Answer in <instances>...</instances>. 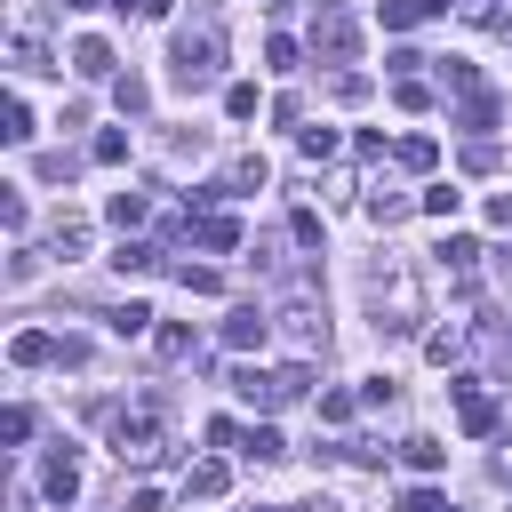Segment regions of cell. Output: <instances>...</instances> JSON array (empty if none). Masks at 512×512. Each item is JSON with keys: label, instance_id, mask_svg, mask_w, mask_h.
Returning <instances> with one entry per match:
<instances>
[{"label": "cell", "instance_id": "obj_37", "mask_svg": "<svg viewBox=\"0 0 512 512\" xmlns=\"http://www.w3.org/2000/svg\"><path fill=\"white\" fill-rule=\"evenodd\" d=\"M400 216H408L400 192H368V224H400Z\"/></svg>", "mask_w": 512, "mask_h": 512}, {"label": "cell", "instance_id": "obj_26", "mask_svg": "<svg viewBox=\"0 0 512 512\" xmlns=\"http://www.w3.org/2000/svg\"><path fill=\"white\" fill-rule=\"evenodd\" d=\"M152 264H160L152 240H120V248H112V272H152Z\"/></svg>", "mask_w": 512, "mask_h": 512}, {"label": "cell", "instance_id": "obj_39", "mask_svg": "<svg viewBox=\"0 0 512 512\" xmlns=\"http://www.w3.org/2000/svg\"><path fill=\"white\" fill-rule=\"evenodd\" d=\"M0 440H8V448H24V440H32V408H24V400L0 416Z\"/></svg>", "mask_w": 512, "mask_h": 512}, {"label": "cell", "instance_id": "obj_18", "mask_svg": "<svg viewBox=\"0 0 512 512\" xmlns=\"http://www.w3.org/2000/svg\"><path fill=\"white\" fill-rule=\"evenodd\" d=\"M0 136H8V144H32V136H40V128H32V104H24V96H8V104H0Z\"/></svg>", "mask_w": 512, "mask_h": 512}, {"label": "cell", "instance_id": "obj_5", "mask_svg": "<svg viewBox=\"0 0 512 512\" xmlns=\"http://www.w3.org/2000/svg\"><path fill=\"white\" fill-rule=\"evenodd\" d=\"M272 320H280V328H288V336H296L304 352H320V344H328V312L312 304V288H304V280H296V296H288V304H280Z\"/></svg>", "mask_w": 512, "mask_h": 512}, {"label": "cell", "instance_id": "obj_44", "mask_svg": "<svg viewBox=\"0 0 512 512\" xmlns=\"http://www.w3.org/2000/svg\"><path fill=\"white\" fill-rule=\"evenodd\" d=\"M56 360L64 368H88V336H56Z\"/></svg>", "mask_w": 512, "mask_h": 512}, {"label": "cell", "instance_id": "obj_1", "mask_svg": "<svg viewBox=\"0 0 512 512\" xmlns=\"http://www.w3.org/2000/svg\"><path fill=\"white\" fill-rule=\"evenodd\" d=\"M216 72H224V24H184L176 40H168V80L184 88V96H200V88H216Z\"/></svg>", "mask_w": 512, "mask_h": 512}, {"label": "cell", "instance_id": "obj_46", "mask_svg": "<svg viewBox=\"0 0 512 512\" xmlns=\"http://www.w3.org/2000/svg\"><path fill=\"white\" fill-rule=\"evenodd\" d=\"M112 8H120V16H128V8H136V16H144V8H152V0H112Z\"/></svg>", "mask_w": 512, "mask_h": 512}, {"label": "cell", "instance_id": "obj_15", "mask_svg": "<svg viewBox=\"0 0 512 512\" xmlns=\"http://www.w3.org/2000/svg\"><path fill=\"white\" fill-rule=\"evenodd\" d=\"M240 456H248V464H280V456H288V440H280L272 424H248V432H240Z\"/></svg>", "mask_w": 512, "mask_h": 512}, {"label": "cell", "instance_id": "obj_45", "mask_svg": "<svg viewBox=\"0 0 512 512\" xmlns=\"http://www.w3.org/2000/svg\"><path fill=\"white\" fill-rule=\"evenodd\" d=\"M488 224H504V232H512V192H488Z\"/></svg>", "mask_w": 512, "mask_h": 512}, {"label": "cell", "instance_id": "obj_25", "mask_svg": "<svg viewBox=\"0 0 512 512\" xmlns=\"http://www.w3.org/2000/svg\"><path fill=\"white\" fill-rule=\"evenodd\" d=\"M440 264H448V272H472V264H480V240H472V232H448V240H440Z\"/></svg>", "mask_w": 512, "mask_h": 512}, {"label": "cell", "instance_id": "obj_21", "mask_svg": "<svg viewBox=\"0 0 512 512\" xmlns=\"http://www.w3.org/2000/svg\"><path fill=\"white\" fill-rule=\"evenodd\" d=\"M8 56H16V72H56V64H48V48H40V32H32V24H24V32H16V48H8Z\"/></svg>", "mask_w": 512, "mask_h": 512}, {"label": "cell", "instance_id": "obj_38", "mask_svg": "<svg viewBox=\"0 0 512 512\" xmlns=\"http://www.w3.org/2000/svg\"><path fill=\"white\" fill-rule=\"evenodd\" d=\"M176 280H184V288H192V296H216V288H224V272H216V264H184V272H176Z\"/></svg>", "mask_w": 512, "mask_h": 512}, {"label": "cell", "instance_id": "obj_23", "mask_svg": "<svg viewBox=\"0 0 512 512\" xmlns=\"http://www.w3.org/2000/svg\"><path fill=\"white\" fill-rule=\"evenodd\" d=\"M392 160H400V168H416V176H424V168H432V160H440V144H432V136H400V144H392Z\"/></svg>", "mask_w": 512, "mask_h": 512}, {"label": "cell", "instance_id": "obj_30", "mask_svg": "<svg viewBox=\"0 0 512 512\" xmlns=\"http://www.w3.org/2000/svg\"><path fill=\"white\" fill-rule=\"evenodd\" d=\"M256 104H264L256 80H232V88H224V112H232V120H256Z\"/></svg>", "mask_w": 512, "mask_h": 512}, {"label": "cell", "instance_id": "obj_9", "mask_svg": "<svg viewBox=\"0 0 512 512\" xmlns=\"http://www.w3.org/2000/svg\"><path fill=\"white\" fill-rule=\"evenodd\" d=\"M40 488H48V504H72V496H80V456L56 448V456L40 464Z\"/></svg>", "mask_w": 512, "mask_h": 512}, {"label": "cell", "instance_id": "obj_6", "mask_svg": "<svg viewBox=\"0 0 512 512\" xmlns=\"http://www.w3.org/2000/svg\"><path fill=\"white\" fill-rule=\"evenodd\" d=\"M448 392H456V424H464L472 440H480V432H496V400L480 392V376H456Z\"/></svg>", "mask_w": 512, "mask_h": 512}, {"label": "cell", "instance_id": "obj_48", "mask_svg": "<svg viewBox=\"0 0 512 512\" xmlns=\"http://www.w3.org/2000/svg\"><path fill=\"white\" fill-rule=\"evenodd\" d=\"M496 272H504V280H512V248H504V256H496Z\"/></svg>", "mask_w": 512, "mask_h": 512}, {"label": "cell", "instance_id": "obj_29", "mask_svg": "<svg viewBox=\"0 0 512 512\" xmlns=\"http://www.w3.org/2000/svg\"><path fill=\"white\" fill-rule=\"evenodd\" d=\"M376 16H384V32H408V24H424V0H384Z\"/></svg>", "mask_w": 512, "mask_h": 512}, {"label": "cell", "instance_id": "obj_17", "mask_svg": "<svg viewBox=\"0 0 512 512\" xmlns=\"http://www.w3.org/2000/svg\"><path fill=\"white\" fill-rule=\"evenodd\" d=\"M112 104H120V112H152V80H144V72H120V80H112Z\"/></svg>", "mask_w": 512, "mask_h": 512}, {"label": "cell", "instance_id": "obj_2", "mask_svg": "<svg viewBox=\"0 0 512 512\" xmlns=\"http://www.w3.org/2000/svg\"><path fill=\"white\" fill-rule=\"evenodd\" d=\"M368 304H376V328H384V336H416V320H424L416 272H408L400 256H384V264L368 272Z\"/></svg>", "mask_w": 512, "mask_h": 512}, {"label": "cell", "instance_id": "obj_7", "mask_svg": "<svg viewBox=\"0 0 512 512\" xmlns=\"http://www.w3.org/2000/svg\"><path fill=\"white\" fill-rule=\"evenodd\" d=\"M264 336H272V312H256V304H232V312H224V344H232V352H256Z\"/></svg>", "mask_w": 512, "mask_h": 512}, {"label": "cell", "instance_id": "obj_34", "mask_svg": "<svg viewBox=\"0 0 512 512\" xmlns=\"http://www.w3.org/2000/svg\"><path fill=\"white\" fill-rule=\"evenodd\" d=\"M464 176H496V144H488V136L464 144Z\"/></svg>", "mask_w": 512, "mask_h": 512}, {"label": "cell", "instance_id": "obj_11", "mask_svg": "<svg viewBox=\"0 0 512 512\" xmlns=\"http://www.w3.org/2000/svg\"><path fill=\"white\" fill-rule=\"evenodd\" d=\"M72 72H80V80H112V48H104L96 32H88V40H72Z\"/></svg>", "mask_w": 512, "mask_h": 512}, {"label": "cell", "instance_id": "obj_32", "mask_svg": "<svg viewBox=\"0 0 512 512\" xmlns=\"http://www.w3.org/2000/svg\"><path fill=\"white\" fill-rule=\"evenodd\" d=\"M296 56H304V48H296L288 32H272V40H264V64H272V72H296Z\"/></svg>", "mask_w": 512, "mask_h": 512}, {"label": "cell", "instance_id": "obj_43", "mask_svg": "<svg viewBox=\"0 0 512 512\" xmlns=\"http://www.w3.org/2000/svg\"><path fill=\"white\" fill-rule=\"evenodd\" d=\"M400 512H448V496H440V488H408V496H400Z\"/></svg>", "mask_w": 512, "mask_h": 512}, {"label": "cell", "instance_id": "obj_4", "mask_svg": "<svg viewBox=\"0 0 512 512\" xmlns=\"http://www.w3.org/2000/svg\"><path fill=\"white\" fill-rule=\"evenodd\" d=\"M312 56L320 64H352L360 56V16L344 0H312Z\"/></svg>", "mask_w": 512, "mask_h": 512}, {"label": "cell", "instance_id": "obj_19", "mask_svg": "<svg viewBox=\"0 0 512 512\" xmlns=\"http://www.w3.org/2000/svg\"><path fill=\"white\" fill-rule=\"evenodd\" d=\"M264 176H272V168H264V152H240V160L224 168V184H232V192H264Z\"/></svg>", "mask_w": 512, "mask_h": 512}, {"label": "cell", "instance_id": "obj_3", "mask_svg": "<svg viewBox=\"0 0 512 512\" xmlns=\"http://www.w3.org/2000/svg\"><path fill=\"white\" fill-rule=\"evenodd\" d=\"M112 456L120 464H160V392H144L136 408H112Z\"/></svg>", "mask_w": 512, "mask_h": 512}, {"label": "cell", "instance_id": "obj_20", "mask_svg": "<svg viewBox=\"0 0 512 512\" xmlns=\"http://www.w3.org/2000/svg\"><path fill=\"white\" fill-rule=\"evenodd\" d=\"M152 352H160V360H192V328H184V320H160V328H152Z\"/></svg>", "mask_w": 512, "mask_h": 512}, {"label": "cell", "instance_id": "obj_42", "mask_svg": "<svg viewBox=\"0 0 512 512\" xmlns=\"http://www.w3.org/2000/svg\"><path fill=\"white\" fill-rule=\"evenodd\" d=\"M320 424H352V392H320Z\"/></svg>", "mask_w": 512, "mask_h": 512}, {"label": "cell", "instance_id": "obj_12", "mask_svg": "<svg viewBox=\"0 0 512 512\" xmlns=\"http://www.w3.org/2000/svg\"><path fill=\"white\" fill-rule=\"evenodd\" d=\"M456 128H472V136H488V128H496V96H488V88H472V96H456Z\"/></svg>", "mask_w": 512, "mask_h": 512}, {"label": "cell", "instance_id": "obj_47", "mask_svg": "<svg viewBox=\"0 0 512 512\" xmlns=\"http://www.w3.org/2000/svg\"><path fill=\"white\" fill-rule=\"evenodd\" d=\"M296 512H336V504H328V496H312V504H296Z\"/></svg>", "mask_w": 512, "mask_h": 512}, {"label": "cell", "instance_id": "obj_28", "mask_svg": "<svg viewBox=\"0 0 512 512\" xmlns=\"http://www.w3.org/2000/svg\"><path fill=\"white\" fill-rule=\"evenodd\" d=\"M152 320H160L152 304H112V336H144Z\"/></svg>", "mask_w": 512, "mask_h": 512}, {"label": "cell", "instance_id": "obj_10", "mask_svg": "<svg viewBox=\"0 0 512 512\" xmlns=\"http://www.w3.org/2000/svg\"><path fill=\"white\" fill-rule=\"evenodd\" d=\"M224 488H232V472H224V464H216V456H200V464H192V472H184V496H200V504H216V496H224Z\"/></svg>", "mask_w": 512, "mask_h": 512}, {"label": "cell", "instance_id": "obj_27", "mask_svg": "<svg viewBox=\"0 0 512 512\" xmlns=\"http://www.w3.org/2000/svg\"><path fill=\"white\" fill-rule=\"evenodd\" d=\"M400 456H408V472H440V464H448V448H440V440H424V432H416V440H400Z\"/></svg>", "mask_w": 512, "mask_h": 512}, {"label": "cell", "instance_id": "obj_50", "mask_svg": "<svg viewBox=\"0 0 512 512\" xmlns=\"http://www.w3.org/2000/svg\"><path fill=\"white\" fill-rule=\"evenodd\" d=\"M448 512H456V504H448Z\"/></svg>", "mask_w": 512, "mask_h": 512}, {"label": "cell", "instance_id": "obj_16", "mask_svg": "<svg viewBox=\"0 0 512 512\" xmlns=\"http://www.w3.org/2000/svg\"><path fill=\"white\" fill-rule=\"evenodd\" d=\"M104 216H112L120 232H136V224L152 216V192H112V200H104Z\"/></svg>", "mask_w": 512, "mask_h": 512}, {"label": "cell", "instance_id": "obj_40", "mask_svg": "<svg viewBox=\"0 0 512 512\" xmlns=\"http://www.w3.org/2000/svg\"><path fill=\"white\" fill-rule=\"evenodd\" d=\"M72 168H80L72 152H40V184H72Z\"/></svg>", "mask_w": 512, "mask_h": 512}, {"label": "cell", "instance_id": "obj_8", "mask_svg": "<svg viewBox=\"0 0 512 512\" xmlns=\"http://www.w3.org/2000/svg\"><path fill=\"white\" fill-rule=\"evenodd\" d=\"M232 392H240L248 408H288V384H280V368H240V376H232Z\"/></svg>", "mask_w": 512, "mask_h": 512}, {"label": "cell", "instance_id": "obj_13", "mask_svg": "<svg viewBox=\"0 0 512 512\" xmlns=\"http://www.w3.org/2000/svg\"><path fill=\"white\" fill-rule=\"evenodd\" d=\"M192 240H200V248H216V256H232V248H240V224H232V216H216V208H208V216H200V224H192Z\"/></svg>", "mask_w": 512, "mask_h": 512}, {"label": "cell", "instance_id": "obj_31", "mask_svg": "<svg viewBox=\"0 0 512 512\" xmlns=\"http://www.w3.org/2000/svg\"><path fill=\"white\" fill-rule=\"evenodd\" d=\"M296 152L304 160H336V128H296Z\"/></svg>", "mask_w": 512, "mask_h": 512}, {"label": "cell", "instance_id": "obj_41", "mask_svg": "<svg viewBox=\"0 0 512 512\" xmlns=\"http://www.w3.org/2000/svg\"><path fill=\"white\" fill-rule=\"evenodd\" d=\"M360 400H368V408H392V400H400V384H392V376H368V384H360Z\"/></svg>", "mask_w": 512, "mask_h": 512}, {"label": "cell", "instance_id": "obj_35", "mask_svg": "<svg viewBox=\"0 0 512 512\" xmlns=\"http://www.w3.org/2000/svg\"><path fill=\"white\" fill-rule=\"evenodd\" d=\"M416 208H424V216H456V208H464V192H456V184H432Z\"/></svg>", "mask_w": 512, "mask_h": 512}, {"label": "cell", "instance_id": "obj_22", "mask_svg": "<svg viewBox=\"0 0 512 512\" xmlns=\"http://www.w3.org/2000/svg\"><path fill=\"white\" fill-rule=\"evenodd\" d=\"M88 160H96V168H120V160H128V128H96Z\"/></svg>", "mask_w": 512, "mask_h": 512}, {"label": "cell", "instance_id": "obj_49", "mask_svg": "<svg viewBox=\"0 0 512 512\" xmlns=\"http://www.w3.org/2000/svg\"><path fill=\"white\" fill-rule=\"evenodd\" d=\"M64 8H96V0H64Z\"/></svg>", "mask_w": 512, "mask_h": 512}, {"label": "cell", "instance_id": "obj_33", "mask_svg": "<svg viewBox=\"0 0 512 512\" xmlns=\"http://www.w3.org/2000/svg\"><path fill=\"white\" fill-rule=\"evenodd\" d=\"M392 104H400V112H424V104H432V88L408 72V80H392Z\"/></svg>", "mask_w": 512, "mask_h": 512}, {"label": "cell", "instance_id": "obj_24", "mask_svg": "<svg viewBox=\"0 0 512 512\" xmlns=\"http://www.w3.org/2000/svg\"><path fill=\"white\" fill-rule=\"evenodd\" d=\"M88 248V224L80 216H56V232H48V256H80Z\"/></svg>", "mask_w": 512, "mask_h": 512}, {"label": "cell", "instance_id": "obj_36", "mask_svg": "<svg viewBox=\"0 0 512 512\" xmlns=\"http://www.w3.org/2000/svg\"><path fill=\"white\" fill-rule=\"evenodd\" d=\"M0 224H8V232H24V224H32V208H24V192H16V184H0Z\"/></svg>", "mask_w": 512, "mask_h": 512}, {"label": "cell", "instance_id": "obj_14", "mask_svg": "<svg viewBox=\"0 0 512 512\" xmlns=\"http://www.w3.org/2000/svg\"><path fill=\"white\" fill-rule=\"evenodd\" d=\"M8 360H16V368H40V360H56V336H48V328H16Z\"/></svg>", "mask_w": 512, "mask_h": 512}]
</instances>
